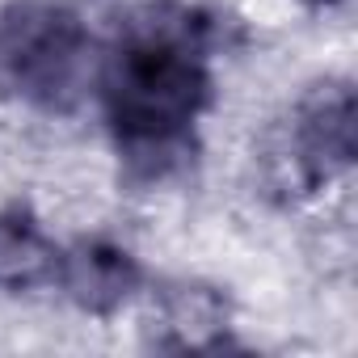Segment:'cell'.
Masks as SVG:
<instances>
[{"label":"cell","mask_w":358,"mask_h":358,"mask_svg":"<svg viewBox=\"0 0 358 358\" xmlns=\"http://www.w3.org/2000/svg\"><path fill=\"white\" fill-rule=\"evenodd\" d=\"M358 122L350 80H316L291 106V114L266 135L262 173L282 199H308L329 177L354 164Z\"/></svg>","instance_id":"obj_3"},{"label":"cell","mask_w":358,"mask_h":358,"mask_svg":"<svg viewBox=\"0 0 358 358\" xmlns=\"http://www.w3.org/2000/svg\"><path fill=\"white\" fill-rule=\"evenodd\" d=\"M303 5H316V9H324V5H341V0H303Z\"/></svg>","instance_id":"obj_7"},{"label":"cell","mask_w":358,"mask_h":358,"mask_svg":"<svg viewBox=\"0 0 358 358\" xmlns=\"http://www.w3.org/2000/svg\"><path fill=\"white\" fill-rule=\"evenodd\" d=\"M59 245L26 211H0V291H34L55 282Z\"/></svg>","instance_id":"obj_6"},{"label":"cell","mask_w":358,"mask_h":358,"mask_svg":"<svg viewBox=\"0 0 358 358\" xmlns=\"http://www.w3.org/2000/svg\"><path fill=\"white\" fill-rule=\"evenodd\" d=\"M207 22L194 9L148 5L122 22L97 85L106 122L139 177H164L190 156L194 122L211 101Z\"/></svg>","instance_id":"obj_1"},{"label":"cell","mask_w":358,"mask_h":358,"mask_svg":"<svg viewBox=\"0 0 358 358\" xmlns=\"http://www.w3.org/2000/svg\"><path fill=\"white\" fill-rule=\"evenodd\" d=\"M93 43L85 22L68 5L51 0H17L0 9V89L68 114L93 76Z\"/></svg>","instance_id":"obj_2"},{"label":"cell","mask_w":358,"mask_h":358,"mask_svg":"<svg viewBox=\"0 0 358 358\" xmlns=\"http://www.w3.org/2000/svg\"><path fill=\"white\" fill-rule=\"evenodd\" d=\"M160 350H224L228 345V299L207 282H169L156 299Z\"/></svg>","instance_id":"obj_5"},{"label":"cell","mask_w":358,"mask_h":358,"mask_svg":"<svg viewBox=\"0 0 358 358\" xmlns=\"http://www.w3.org/2000/svg\"><path fill=\"white\" fill-rule=\"evenodd\" d=\"M55 282L64 287V295L93 316H110L118 312L143 282L139 262L110 241H76L72 249H59V270Z\"/></svg>","instance_id":"obj_4"}]
</instances>
